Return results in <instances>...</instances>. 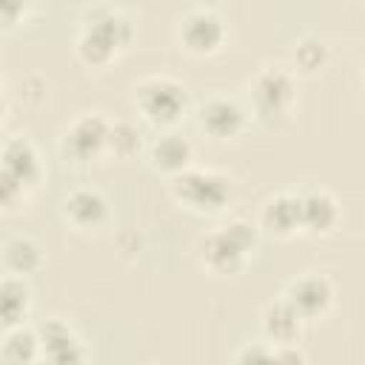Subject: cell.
Listing matches in <instances>:
<instances>
[{
	"mask_svg": "<svg viewBox=\"0 0 365 365\" xmlns=\"http://www.w3.org/2000/svg\"><path fill=\"white\" fill-rule=\"evenodd\" d=\"M0 359L6 365H37L40 362V345H37V331L34 328H11L6 331L0 342Z\"/></svg>",
	"mask_w": 365,
	"mask_h": 365,
	"instance_id": "obj_19",
	"label": "cell"
},
{
	"mask_svg": "<svg viewBox=\"0 0 365 365\" xmlns=\"http://www.w3.org/2000/svg\"><path fill=\"white\" fill-rule=\"evenodd\" d=\"M271 354L268 342H248L234 354V365H271Z\"/></svg>",
	"mask_w": 365,
	"mask_h": 365,
	"instance_id": "obj_23",
	"label": "cell"
},
{
	"mask_svg": "<svg viewBox=\"0 0 365 365\" xmlns=\"http://www.w3.org/2000/svg\"><path fill=\"white\" fill-rule=\"evenodd\" d=\"M131 40V20L114 6H91L80 17V31L74 40L77 57L86 66H106Z\"/></svg>",
	"mask_w": 365,
	"mask_h": 365,
	"instance_id": "obj_1",
	"label": "cell"
},
{
	"mask_svg": "<svg viewBox=\"0 0 365 365\" xmlns=\"http://www.w3.org/2000/svg\"><path fill=\"white\" fill-rule=\"evenodd\" d=\"M259 325H262L268 345H297L305 322L282 297H277V299L265 302V308L259 314Z\"/></svg>",
	"mask_w": 365,
	"mask_h": 365,
	"instance_id": "obj_15",
	"label": "cell"
},
{
	"mask_svg": "<svg viewBox=\"0 0 365 365\" xmlns=\"http://www.w3.org/2000/svg\"><path fill=\"white\" fill-rule=\"evenodd\" d=\"M34 331L40 345V365H88L86 345L66 319L48 317Z\"/></svg>",
	"mask_w": 365,
	"mask_h": 365,
	"instance_id": "obj_7",
	"label": "cell"
},
{
	"mask_svg": "<svg viewBox=\"0 0 365 365\" xmlns=\"http://www.w3.org/2000/svg\"><path fill=\"white\" fill-rule=\"evenodd\" d=\"M297 208H299V231L305 234H317V237L331 234L342 220V208L336 197L319 185L297 191Z\"/></svg>",
	"mask_w": 365,
	"mask_h": 365,
	"instance_id": "obj_11",
	"label": "cell"
},
{
	"mask_svg": "<svg viewBox=\"0 0 365 365\" xmlns=\"http://www.w3.org/2000/svg\"><path fill=\"white\" fill-rule=\"evenodd\" d=\"M291 57H294V66H297L299 71H308V74H311V71H319V68L325 66V60H328V46H325L322 37L305 34V37H299V40L294 43Z\"/></svg>",
	"mask_w": 365,
	"mask_h": 365,
	"instance_id": "obj_20",
	"label": "cell"
},
{
	"mask_svg": "<svg viewBox=\"0 0 365 365\" xmlns=\"http://www.w3.org/2000/svg\"><path fill=\"white\" fill-rule=\"evenodd\" d=\"M191 160H194V145L188 137L182 134H174V131H165L160 134L151 145H148V165L157 171V174H165V177H177L182 174L185 168H191Z\"/></svg>",
	"mask_w": 365,
	"mask_h": 365,
	"instance_id": "obj_14",
	"label": "cell"
},
{
	"mask_svg": "<svg viewBox=\"0 0 365 365\" xmlns=\"http://www.w3.org/2000/svg\"><path fill=\"white\" fill-rule=\"evenodd\" d=\"M171 197L197 211V214H214L222 211L234 197V180L225 171L217 168H185L171 180Z\"/></svg>",
	"mask_w": 365,
	"mask_h": 365,
	"instance_id": "obj_3",
	"label": "cell"
},
{
	"mask_svg": "<svg viewBox=\"0 0 365 365\" xmlns=\"http://www.w3.org/2000/svg\"><path fill=\"white\" fill-rule=\"evenodd\" d=\"M26 11H29V6L26 3H14V0H0V26L3 29H9V26H14L20 17H26Z\"/></svg>",
	"mask_w": 365,
	"mask_h": 365,
	"instance_id": "obj_25",
	"label": "cell"
},
{
	"mask_svg": "<svg viewBox=\"0 0 365 365\" xmlns=\"http://www.w3.org/2000/svg\"><path fill=\"white\" fill-rule=\"evenodd\" d=\"M108 128L111 120L100 111H83L77 114L63 137H60V151L66 160L71 163H91L100 160L103 154H108Z\"/></svg>",
	"mask_w": 365,
	"mask_h": 365,
	"instance_id": "obj_6",
	"label": "cell"
},
{
	"mask_svg": "<svg viewBox=\"0 0 365 365\" xmlns=\"http://www.w3.org/2000/svg\"><path fill=\"white\" fill-rule=\"evenodd\" d=\"M271 348H274L271 365H308L305 354L297 345H271Z\"/></svg>",
	"mask_w": 365,
	"mask_h": 365,
	"instance_id": "obj_24",
	"label": "cell"
},
{
	"mask_svg": "<svg viewBox=\"0 0 365 365\" xmlns=\"http://www.w3.org/2000/svg\"><path fill=\"white\" fill-rule=\"evenodd\" d=\"M140 148V131L128 120H111L108 128V151L117 157H128Z\"/></svg>",
	"mask_w": 365,
	"mask_h": 365,
	"instance_id": "obj_21",
	"label": "cell"
},
{
	"mask_svg": "<svg viewBox=\"0 0 365 365\" xmlns=\"http://www.w3.org/2000/svg\"><path fill=\"white\" fill-rule=\"evenodd\" d=\"M248 123L245 108L228 94H211L197 106V125L211 140H234Z\"/></svg>",
	"mask_w": 365,
	"mask_h": 365,
	"instance_id": "obj_9",
	"label": "cell"
},
{
	"mask_svg": "<svg viewBox=\"0 0 365 365\" xmlns=\"http://www.w3.org/2000/svg\"><path fill=\"white\" fill-rule=\"evenodd\" d=\"M225 40V23L214 9L194 6L180 20V43L191 54H211Z\"/></svg>",
	"mask_w": 365,
	"mask_h": 365,
	"instance_id": "obj_10",
	"label": "cell"
},
{
	"mask_svg": "<svg viewBox=\"0 0 365 365\" xmlns=\"http://www.w3.org/2000/svg\"><path fill=\"white\" fill-rule=\"evenodd\" d=\"M63 214L80 231L100 228L108 220V200H106V194L100 188L80 185V188L68 191V197L63 200Z\"/></svg>",
	"mask_w": 365,
	"mask_h": 365,
	"instance_id": "obj_13",
	"label": "cell"
},
{
	"mask_svg": "<svg viewBox=\"0 0 365 365\" xmlns=\"http://www.w3.org/2000/svg\"><path fill=\"white\" fill-rule=\"evenodd\" d=\"M3 111H6V100H3V94H0V120H3Z\"/></svg>",
	"mask_w": 365,
	"mask_h": 365,
	"instance_id": "obj_26",
	"label": "cell"
},
{
	"mask_svg": "<svg viewBox=\"0 0 365 365\" xmlns=\"http://www.w3.org/2000/svg\"><path fill=\"white\" fill-rule=\"evenodd\" d=\"M248 91L257 117L265 123H277L285 120L297 103V77L285 66H262L251 77Z\"/></svg>",
	"mask_w": 365,
	"mask_h": 365,
	"instance_id": "obj_5",
	"label": "cell"
},
{
	"mask_svg": "<svg viewBox=\"0 0 365 365\" xmlns=\"http://www.w3.org/2000/svg\"><path fill=\"white\" fill-rule=\"evenodd\" d=\"M29 191L14 182L3 168H0V214H9V211H17L23 202H26Z\"/></svg>",
	"mask_w": 365,
	"mask_h": 365,
	"instance_id": "obj_22",
	"label": "cell"
},
{
	"mask_svg": "<svg viewBox=\"0 0 365 365\" xmlns=\"http://www.w3.org/2000/svg\"><path fill=\"white\" fill-rule=\"evenodd\" d=\"M279 297L299 314L302 322H311V319H319V317H325L331 311V305H334V282L325 274L305 271V274L294 277Z\"/></svg>",
	"mask_w": 365,
	"mask_h": 365,
	"instance_id": "obj_8",
	"label": "cell"
},
{
	"mask_svg": "<svg viewBox=\"0 0 365 365\" xmlns=\"http://www.w3.org/2000/svg\"><path fill=\"white\" fill-rule=\"evenodd\" d=\"M259 228L251 220H228L200 240V259L211 274H237L257 251Z\"/></svg>",
	"mask_w": 365,
	"mask_h": 365,
	"instance_id": "obj_2",
	"label": "cell"
},
{
	"mask_svg": "<svg viewBox=\"0 0 365 365\" xmlns=\"http://www.w3.org/2000/svg\"><path fill=\"white\" fill-rule=\"evenodd\" d=\"M31 311V291L26 279L3 274L0 277V331H11L26 325V317Z\"/></svg>",
	"mask_w": 365,
	"mask_h": 365,
	"instance_id": "obj_17",
	"label": "cell"
},
{
	"mask_svg": "<svg viewBox=\"0 0 365 365\" xmlns=\"http://www.w3.org/2000/svg\"><path fill=\"white\" fill-rule=\"evenodd\" d=\"M257 228L274 234V237H291L299 231V208H297V191H277L271 194L259 208Z\"/></svg>",
	"mask_w": 365,
	"mask_h": 365,
	"instance_id": "obj_16",
	"label": "cell"
},
{
	"mask_svg": "<svg viewBox=\"0 0 365 365\" xmlns=\"http://www.w3.org/2000/svg\"><path fill=\"white\" fill-rule=\"evenodd\" d=\"M134 106L143 120H148L157 128H171L180 123V117L188 108V91L180 80L168 74H151L143 77L134 86Z\"/></svg>",
	"mask_w": 365,
	"mask_h": 365,
	"instance_id": "obj_4",
	"label": "cell"
},
{
	"mask_svg": "<svg viewBox=\"0 0 365 365\" xmlns=\"http://www.w3.org/2000/svg\"><path fill=\"white\" fill-rule=\"evenodd\" d=\"M0 168L14 180L20 182L29 194L40 185L43 180V160H40V151L37 145L29 140V137H9L3 145H0Z\"/></svg>",
	"mask_w": 365,
	"mask_h": 365,
	"instance_id": "obj_12",
	"label": "cell"
},
{
	"mask_svg": "<svg viewBox=\"0 0 365 365\" xmlns=\"http://www.w3.org/2000/svg\"><path fill=\"white\" fill-rule=\"evenodd\" d=\"M0 262H3L6 274L26 279L29 274L40 271V265H43V251H40V245H37L31 237L17 234V237H9V240L3 242V248H0Z\"/></svg>",
	"mask_w": 365,
	"mask_h": 365,
	"instance_id": "obj_18",
	"label": "cell"
}]
</instances>
